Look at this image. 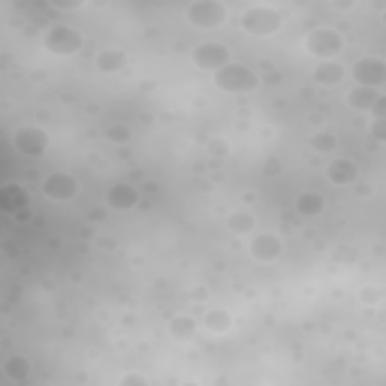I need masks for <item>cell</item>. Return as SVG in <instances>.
Here are the masks:
<instances>
[{"mask_svg":"<svg viewBox=\"0 0 386 386\" xmlns=\"http://www.w3.org/2000/svg\"><path fill=\"white\" fill-rule=\"evenodd\" d=\"M284 15L278 13L275 6H265V3H256V6H247L242 13V27L254 36H265V33H275L281 27Z\"/></svg>","mask_w":386,"mask_h":386,"instance_id":"6da1fadb","label":"cell"},{"mask_svg":"<svg viewBox=\"0 0 386 386\" xmlns=\"http://www.w3.org/2000/svg\"><path fill=\"white\" fill-rule=\"evenodd\" d=\"M185 18L196 27H220L226 22V6L215 3V0H196V3L185 6Z\"/></svg>","mask_w":386,"mask_h":386,"instance_id":"7a4b0ae2","label":"cell"},{"mask_svg":"<svg viewBox=\"0 0 386 386\" xmlns=\"http://www.w3.org/2000/svg\"><path fill=\"white\" fill-rule=\"evenodd\" d=\"M305 45L311 54H320L323 61H335V54L344 49V36L332 31V27H317L314 33H308Z\"/></svg>","mask_w":386,"mask_h":386,"instance_id":"3957f363","label":"cell"},{"mask_svg":"<svg viewBox=\"0 0 386 386\" xmlns=\"http://www.w3.org/2000/svg\"><path fill=\"white\" fill-rule=\"evenodd\" d=\"M79 45H82V36L72 31V27L54 24V27H49V33H45V49L54 54H76Z\"/></svg>","mask_w":386,"mask_h":386,"instance_id":"277c9868","label":"cell"},{"mask_svg":"<svg viewBox=\"0 0 386 386\" xmlns=\"http://www.w3.org/2000/svg\"><path fill=\"white\" fill-rule=\"evenodd\" d=\"M215 82L224 91H251L256 85V76L247 67H238V63H229L220 72H215Z\"/></svg>","mask_w":386,"mask_h":386,"instance_id":"5b68a950","label":"cell"},{"mask_svg":"<svg viewBox=\"0 0 386 386\" xmlns=\"http://www.w3.org/2000/svg\"><path fill=\"white\" fill-rule=\"evenodd\" d=\"M193 61H196L202 70L220 72L224 67H229V49L220 43H202L196 49V54H193Z\"/></svg>","mask_w":386,"mask_h":386,"instance_id":"8992f818","label":"cell"},{"mask_svg":"<svg viewBox=\"0 0 386 386\" xmlns=\"http://www.w3.org/2000/svg\"><path fill=\"white\" fill-rule=\"evenodd\" d=\"M353 76H356V82H360L362 88H374V91H378V85H383V82H386V61H380V58H362L353 67Z\"/></svg>","mask_w":386,"mask_h":386,"instance_id":"52a82bcc","label":"cell"},{"mask_svg":"<svg viewBox=\"0 0 386 386\" xmlns=\"http://www.w3.org/2000/svg\"><path fill=\"white\" fill-rule=\"evenodd\" d=\"M45 145H49V136L40 127H22V130L15 133V148L27 154V157H40L45 151Z\"/></svg>","mask_w":386,"mask_h":386,"instance_id":"ba28073f","label":"cell"},{"mask_svg":"<svg viewBox=\"0 0 386 386\" xmlns=\"http://www.w3.org/2000/svg\"><path fill=\"white\" fill-rule=\"evenodd\" d=\"M43 190H45V196L63 202V199H72L79 193V181L72 176H67V172H52V176L43 181Z\"/></svg>","mask_w":386,"mask_h":386,"instance_id":"9c48e42d","label":"cell"},{"mask_svg":"<svg viewBox=\"0 0 386 386\" xmlns=\"http://www.w3.org/2000/svg\"><path fill=\"white\" fill-rule=\"evenodd\" d=\"M251 254H254V260H260V263L278 260V256H281V238L272 236V233L256 236L254 242H251Z\"/></svg>","mask_w":386,"mask_h":386,"instance_id":"30bf717a","label":"cell"},{"mask_svg":"<svg viewBox=\"0 0 386 386\" xmlns=\"http://www.w3.org/2000/svg\"><path fill=\"white\" fill-rule=\"evenodd\" d=\"M378 100H380V91H374V88H362V85H356V88L350 91V94H347V103H350L353 109H362V112H374Z\"/></svg>","mask_w":386,"mask_h":386,"instance_id":"8fae6325","label":"cell"},{"mask_svg":"<svg viewBox=\"0 0 386 386\" xmlns=\"http://www.w3.org/2000/svg\"><path fill=\"white\" fill-rule=\"evenodd\" d=\"M326 176L332 185H350V181H356V163L353 160H332L329 163V169H326Z\"/></svg>","mask_w":386,"mask_h":386,"instance_id":"7c38bea8","label":"cell"},{"mask_svg":"<svg viewBox=\"0 0 386 386\" xmlns=\"http://www.w3.org/2000/svg\"><path fill=\"white\" fill-rule=\"evenodd\" d=\"M136 202H139V193H136L130 185H115L112 190H109V206L112 208L127 211V208H133Z\"/></svg>","mask_w":386,"mask_h":386,"instance_id":"4fadbf2b","label":"cell"},{"mask_svg":"<svg viewBox=\"0 0 386 386\" xmlns=\"http://www.w3.org/2000/svg\"><path fill=\"white\" fill-rule=\"evenodd\" d=\"M344 67L338 61H320V67L314 70V79L320 82V85H338V82L344 79Z\"/></svg>","mask_w":386,"mask_h":386,"instance_id":"5bb4252c","label":"cell"},{"mask_svg":"<svg viewBox=\"0 0 386 386\" xmlns=\"http://www.w3.org/2000/svg\"><path fill=\"white\" fill-rule=\"evenodd\" d=\"M3 374L13 383H24L27 374H31V362H27L24 356H9V360L3 362Z\"/></svg>","mask_w":386,"mask_h":386,"instance_id":"9a60e30c","label":"cell"},{"mask_svg":"<svg viewBox=\"0 0 386 386\" xmlns=\"http://www.w3.org/2000/svg\"><path fill=\"white\" fill-rule=\"evenodd\" d=\"M296 208H299V215L314 217V215L323 211V196H320V193H302V196L296 199Z\"/></svg>","mask_w":386,"mask_h":386,"instance_id":"2e32d148","label":"cell"},{"mask_svg":"<svg viewBox=\"0 0 386 386\" xmlns=\"http://www.w3.org/2000/svg\"><path fill=\"white\" fill-rule=\"evenodd\" d=\"M97 67L103 70V72H118L124 67V54L118 52V49H103L97 54Z\"/></svg>","mask_w":386,"mask_h":386,"instance_id":"e0dca14e","label":"cell"},{"mask_svg":"<svg viewBox=\"0 0 386 386\" xmlns=\"http://www.w3.org/2000/svg\"><path fill=\"white\" fill-rule=\"evenodd\" d=\"M193 329H196V323H193V317H187V314L172 317V323H169V332L176 338H181V341H187V338L193 335Z\"/></svg>","mask_w":386,"mask_h":386,"instance_id":"ac0fdd59","label":"cell"},{"mask_svg":"<svg viewBox=\"0 0 386 386\" xmlns=\"http://www.w3.org/2000/svg\"><path fill=\"white\" fill-rule=\"evenodd\" d=\"M229 311H224V308H217V311H208V317H206V326L211 329V332H226L229 329Z\"/></svg>","mask_w":386,"mask_h":386,"instance_id":"d6986e66","label":"cell"},{"mask_svg":"<svg viewBox=\"0 0 386 386\" xmlns=\"http://www.w3.org/2000/svg\"><path fill=\"white\" fill-rule=\"evenodd\" d=\"M229 229H233L236 236L251 233V229H254V217L247 215V211H233V215H229Z\"/></svg>","mask_w":386,"mask_h":386,"instance_id":"ffe728a7","label":"cell"},{"mask_svg":"<svg viewBox=\"0 0 386 386\" xmlns=\"http://www.w3.org/2000/svg\"><path fill=\"white\" fill-rule=\"evenodd\" d=\"M24 202H27V196L22 193V187H18V185L3 187V208L6 211H18V206H24Z\"/></svg>","mask_w":386,"mask_h":386,"instance_id":"44dd1931","label":"cell"},{"mask_svg":"<svg viewBox=\"0 0 386 386\" xmlns=\"http://www.w3.org/2000/svg\"><path fill=\"white\" fill-rule=\"evenodd\" d=\"M335 145H338V136L335 133H317L314 136V148L317 151H332Z\"/></svg>","mask_w":386,"mask_h":386,"instance_id":"7402d4cb","label":"cell"},{"mask_svg":"<svg viewBox=\"0 0 386 386\" xmlns=\"http://www.w3.org/2000/svg\"><path fill=\"white\" fill-rule=\"evenodd\" d=\"M371 136H374V139H380V142H386V118H378V121L371 124Z\"/></svg>","mask_w":386,"mask_h":386,"instance_id":"603a6c76","label":"cell"},{"mask_svg":"<svg viewBox=\"0 0 386 386\" xmlns=\"http://www.w3.org/2000/svg\"><path fill=\"white\" fill-rule=\"evenodd\" d=\"M121 386H148V380L142 374H124L121 378Z\"/></svg>","mask_w":386,"mask_h":386,"instance_id":"cb8c5ba5","label":"cell"},{"mask_svg":"<svg viewBox=\"0 0 386 386\" xmlns=\"http://www.w3.org/2000/svg\"><path fill=\"white\" fill-rule=\"evenodd\" d=\"M383 24H386V9H383Z\"/></svg>","mask_w":386,"mask_h":386,"instance_id":"d4e9b609","label":"cell"},{"mask_svg":"<svg viewBox=\"0 0 386 386\" xmlns=\"http://www.w3.org/2000/svg\"><path fill=\"white\" fill-rule=\"evenodd\" d=\"M185 386H196V383H185Z\"/></svg>","mask_w":386,"mask_h":386,"instance_id":"484cf974","label":"cell"}]
</instances>
